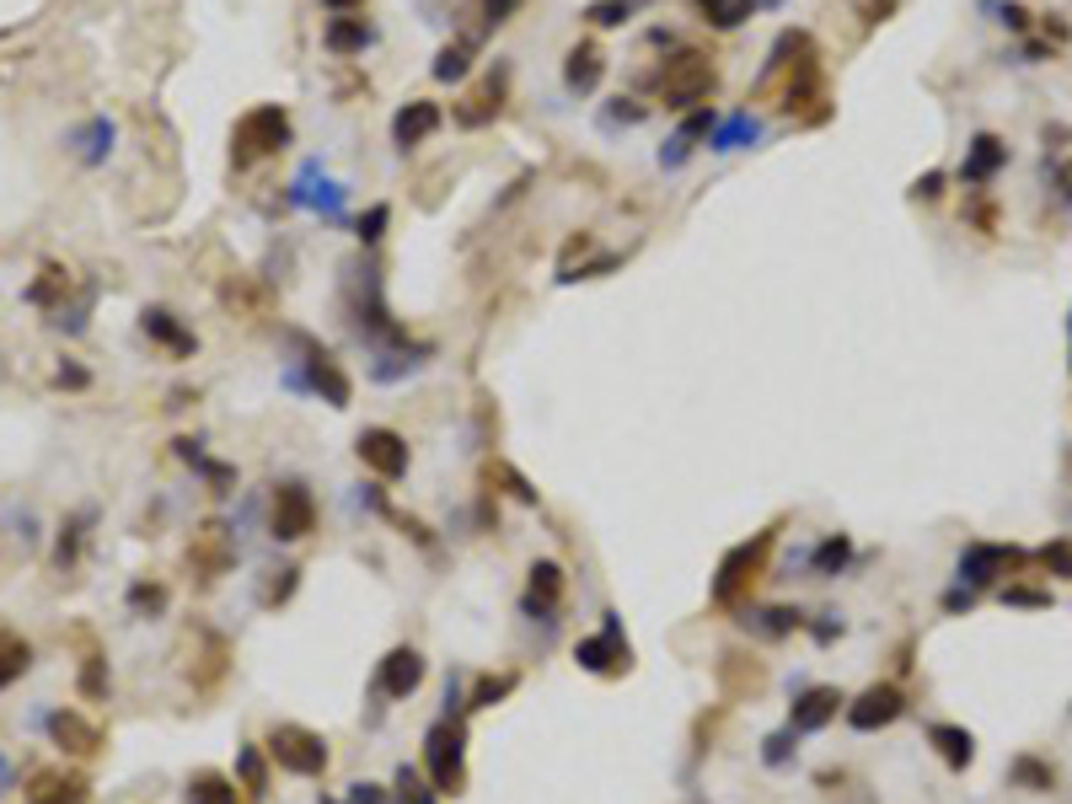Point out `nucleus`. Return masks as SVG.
<instances>
[{
    "label": "nucleus",
    "mask_w": 1072,
    "mask_h": 804,
    "mask_svg": "<svg viewBox=\"0 0 1072 804\" xmlns=\"http://www.w3.org/2000/svg\"><path fill=\"white\" fill-rule=\"evenodd\" d=\"M773 542H778V525H767V531H756L751 542L730 547V553H724V563H719V574H713V601H719V606H735V601H741L745 590L762 579Z\"/></svg>",
    "instance_id": "nucleus-5"
},
{
    "label": "nucleus",
    "mask_w": 1072,
    "mask_h": 804,
    "mask_svg": "<svg viewBox=\"0 0 1072 804\" xmlns=\"http://www.w3.org/2000/svg\"><path fill=\"white\" fill-rule=\"evenodd\" d=\"M928 740H933V751H939L954 772H965V767L976 762V735H971V729H960V724H933V729H928Z\"/></svg>",
    "instance_id": "nucleus-22"
},
{
    "label": "nucleus",
    "mask_w": 1072,
    "mask_h": 804,
    "mask_svg": "<svg viewBox=\"0 0 1072 804\" xmlns=\"http://www.w3.org/2000/svg\"><path fill=\"white\" fill-rule=\"evenodd\" d=\"M521 6H526V0H483V28L494 33V28H504V22H515Z\"/></svg>",
    "instance_id": "nucleus-42"
},
{
    "label": "nucleus",
    "mask_w": 1072,
    "mask_h": 804,
    "mask_svg": "<svg viewBox=\"0 0 1072 804\" xmlns=\"http://www.w3.org/2000/svg\"><path fill=\"white\" fill-rule=\"evenodd\" d=\"M575 660L584 665V671H595V676H622V671L633 665V649H627V639H622L617 611H606V622H601L595 639H579Z\"/></svg>",
    "instance_id": "nucleus-9"
},
{
    "label": "nucleus",
    "mask_w": 1072,
    "mask_h": 804,
    "mask_svg": "<svg viewBox=\"0 0 1072 804\" xmlns=\"http://www.w3.org/2000/svg\"><path fill=\"white\" fill-rule=\"evenodd\" d=\"M418 682H424V654H418L413 643H397V649L381 660V671H375V692H381V697H392V703L413 697Z\"/></svg>",
    "instance_id": "nucleus-12"
},
{
    "label": "nucleus",
    "mask_w": 1072,
    "mask_h": 804,
    "mask_svg": "<svg viewBox=\"0 0 1072 804\" xmlns=\"http://www.w3.org/2000/svg\"><path fill=\"white\" fill-rule=\"evenodd\" d=\"M504 692H515V676H489V682H478V692H472L467 708H494Z\"/></svg>",
    "instance_id": "nucleus-41"
},
{
    "label": "nucleus",
    "mask_w": 1072,
    "mask_h": 804,
    "mask_svg": "<svg viewBox=\"0 0 1072 804\" xmlns=\"http://www.w3.org/2000/svg\"><path fill=\"white\" fill-rule=\"evenodd\" d=\"M847 697L836 692V686H799V697H794V708H788V724L799 729V735H816L825 724L836 719V708H842Z\"/></svg>",
    "instance_id": "nucleus-14"
},
{
    "label": "nucleus",
    "mask_w": 1072,
    "mask_h": 804,
    "mask_svg": "<svg viewBox=\"0 0 1072 804\" xmlns=\"http://www.w3.org/2000/svg\"><path fill=\"white\" fill-rule=\"evenodd\" d=\"M322 43H328L332 54H365V48L375 43V28L365 22V17H332Z\"/></svg>",
    "instance_id": "nucleus-23"
},
{
    "label": "nucleus",
    "mask_w": 1072,
    "mask_h": 804,
    "mask_svg": "<svg viewBox=\"0 0 1072 804\" xmlns=\"http://www.w3.org/2000/svg\"><path fill=\"white\" fill-rule=\"evenodd\" d=\"M794 751H799V729H794V724H784L778 735H767V740H762V762H767V767H788V762H794Z\"/></svg>",
    "instance_id": "nucleus-34"
},
{
    "label": "nucleus",
    "mask_w": 1072,
    "mask_h": 804,
    "mask_svg": "<svg viewBox=\"0 0 1072 804\" xmlns=\"http://www.w3.org/2000/svg\"><path fill=\"white\" fill-rule=\"evenodd\" d=\"M392 789H397V804H435V783H424L413 767H397Z\"/></svg>",
    "instance_id": "nucleus-35"
},
{
    "label": "nucleus",
    "mask_w": 1072,
    "mask_h": 804,
    "mask_svg": "<svg viewBox=\"0 0 1072 804\" xmlns=\"http://www.w3.org/2000/svg\"><path fill=\"white\" fill-rule=\"evenodd\" d=\"M1025 563L1019 547H997V542H971L965 553H960V585H992V579H1003V574H1014Z\"/></svg>",
    "instance_id": "nucleus-11"
},
{
    "label": "nucleus",
    "mask_w": 1072,
    "mask_h": 804,
    "mask_svg": "<svg viewBox=\"0 0 1072 804\" xmlns=\"http://www.w3.org/2000/svg\"><path fill=\"white\" fill-rule=\"evenodd\" d=\"M638 6H649V0H590L584 6V22L590 28H627Z\"/></svg>",
    "instance_id": "nucleus-31"
},
{
    "label": "nucleus",
    "mask_w": 1072,
    "mask_h": 804,
    "mask_svg": "<svg viewBox=\"0 0 1072 804\" xmlns=\"http://www.w3.org/2000/svg\"><path fill=\"white\" fill-rule=\"evenodd\" d=\"M847 558H853V542H847V536H825V542L810 547V558L805 563H810L816 579H836V574L847 568Z\"/></svg>",
    "instance_id": "nucleus-28"
},
{
    "label": "nucleus",
    "mask_w": 1072,
    "mask_h": 804,
    "mask_svg": "<svg viewBox=\"0 0 1072 804\" xmlns=\"http://www.w3.org/2000/svg\"><path fill=\"white\" fill-rule=\"evenodd\" d=\"M386 226H392V204H371V209L354 220V237L365 241V247H375V241L386 237Z\"/></svg>",
    "instance_id": "nucleus-38"
},
{
    "label": "nucleus",
    "mask_w": 1072,
    "mask_h": 804,
    "mask_svg": "<svg viewBox=\"0 0 1072 804\" xmlns=\"http://www.w3.org/2000/svg\"><path fill=\"white\" fill-rule=\"evenodd\" d=\"M54 387H86V370L81 365H59L54 370Z\"/></svg>",
    "instance_id": "nucleus-53"
},
{
    "label": "nucleus",
    "mask_w": 1072,
    "mask_h": 804,
    "mask_svg": "<svg viewBox=\"0 0 1072 804\" xmlns=\"http://www.w3.org/2000/svg\"><path fill=\"white\" fill-rule=\"evenodd\" d=\"M655 86H660V102H665V108L687 113V108H702V102L713 97V86H719V70H713V59H708L702 48H676V54L665 59L660 70H655Z\"/></svg>",
    "instance_id": "nucleus-2"
},
{
    "label": "nucleus",
    "mask_w": 1072,
    "mask_h": 804,
    "mask_svg": "<svg viewBox=\"0 0 1072 804\" xmlns=\"http://www.w3.org/2000/svg\"><path fill=\"white\" fill-rule=\"evenodd\" d=\"M810 633H816V643H831V639H842V617H836V611H825V622H816V628H810Z\"/></svg>",
    "instance_id": "nucleus-50"
},
{
    "label": "nucleus",
    "mask_w": 1072,
    "mask_h": 804,
    "mask_svg": "<svg viewBox=\"0 0 1072 804\" xmlns=\"http://www.w3.org/2000/svg\"><path fill=\"white\" fill-rule=\"evenodd\" d=\"M349 804H386V794L375 783H349Z\"/></svg>",
    "instance_id": "nucleus-49"
},
{
    "label": "nucleus",
    "mask_w": 1072,
    "mask_h": 804,
    "mask_svg": "<svg viewBox=\"0 0 1072 804\" xmlns=\"http://www.w3.org/2000/svg\"><path fill=\"white\" fill-rule=\"evenodd\" d=\"M311 531H317V499H311V488L295 478L280 482L274 499H269V536L274 542H300Z\"/></svg>",
    "instance_id": "nucleus-7"
},
{
    "label": "nucleus",
    "mask_w": 1072,
    "mask_h": 804,
    "mask_svg": "<svg viewBox=\"0 0 1072 804\" xmlns=\"http://www.w3.org/2000/svg\"><path fill=\"white\" fill-rule=\"evenodd\" d=\"M601 76H606V54H601L590 39H579L575 48L564 54V86H569L575 97H590V91L601 86Z\"/></svg>",
    "instance_id": "nucleus-17"
},
{
    "label": "nucleus",
    "mask_w": 1072,
    "mask_h": 804,
    "mask_svg": "<svg viewBox=\"0 0 1072 804\" xmlns=\"http://www.w3.org/2000/svg\"><path fill=\"white\" fill-rule=\"evenodd\" d=\"M129 601H134V606H151V611H162V606H166V590H156V585H134V590H129Z\"/></svg>",
    "instance_id": "nucleus-48"
},
{
    "label": "nucleus",
    "mask_w": 1072,
    "mask_h": 804,
    "mask_svg": "<svg viewBox=\"0 0 1072 804\" xmlns=\"http://www.w3.org/2000/svg\"><path fill=\"white\" fill-rule=\"evenodd\" d=\"M140 327H145V338H156V344H166V349H172L177 360H188V355L199 349V338H194V333H188L183 322L172 317L166 306H145V312H140Z\"/></svg>",
    "instance_id": "nucleus-18"
},
{
    "label": "nucleus",
    "mask_w": 1072,
    "mask_h": 804,
    "mask_svg": "<svg viewBox=\"0 0 1072 804\" xmlns=\"http://www.w3.org/2000/svg\"><path fill=\"white\" fill-rule=\"evenodd\" d=\"M70 145H76V156H81L86 166H102V161H108V151H113V123H108V119L81 123V129L70 134Z\"/></svg>",
    "instance_id": "nucleus-26"
},
{
    "label": "nucleus",
    "mask_w": 1072,
    "mask_h": 804,
    "mask_svg": "<svg viewBox=\"0 0 1072 804\" xmlns=\"http://www.w3.org/2000/svg\"><path fill=\"white\" fill-rule=\"evenodd\" d=\"M289 140H295V123H289L285 102H258L231 129V161L252 166V161H263V156H280Z\"/></svg>",
    "instance_id": "nucleus-1"
},
{
    "label": "nucleus",
    "mask_w": 1072,
    "mask_h": 804,
    "mask_svg": "<svg viewBox=\"0 0 1072 804\" xmlns=\"http://www.w3.org/2000/svg\"><path fill=\"white\" fill-rule=\"evenodd\" d=\"M1057 194H1062V204H1072V161L1057 166Z\"/></svg>",
    "instance_id": "nucleus-55"
},
{
    "label": "nucleus",
    "mask_w": 1072,
    "mask_h": 804,
    "mask_svg": "<svg viewBox=\"0 0 1072 804\" xmlns=\"http://www.w3.org/2000/svg\"><path fill=\"white\" fill-rule=\"evenodd\" d=\"M997 22H1008L1014 33H1025V28H1030V11H1025V6H1003V11H997Z\"/></svg>",
    "instance_id": "nucleus-52"
},
{
    "label": "nucleus",
    "mask_w": 1072,
    "mask_h": 804,
    "mask_svg": "<svg viewBox=\"0 0 1072 804\" xmlns=\"http://www.w3.org/2000/svg\"><path fill=\"white\" fill-rule=\"evenodd\" d=\"M901 714H907V697H901V686L896 682H874L868 692H858V697L847 703V724H853L858 735H874V729L896 724Z\"/></svg>",
    "instance_id": "nucleus-10"
},
{
    "label": "nucleus",
    "mask_w": 1072,
    "mask_h": 804,
    "mask_svg": "<svg viewBox=\"0 0 1072 804\" xmlns=\"http://www.w3.org/2000/svg\"><path fill=\"white\" fill-rule=\"evenodd\" d=\"M756 6H784V0H756Z\"/></svg>",
    "instance_id": "nucleus-58"
},
{
    "label": "nucleus",
    "mask_w": 1072,
    "mask_h": 804,
    "mask_svg": "<svg viewBox=\"0 0 1072 804\" xmlns=\"http://www.w3.org/2000/svg\"><path fill=\"white\" fill-rule=\"evenodd\" d=\"M237 772L248 778V794H252V800H263V794H269V772H263V757H258V746H242V751H237Z\"/></svg>",
    "instance_id": "nucleus-37"
},
{
    "label": "nucleus",
    "mask_w": 1072,
    "mask_h": 804,
    "mask_svg": "<svg viewBox=\"0 0 1072 804\" xmlns=\"http://www.w3.org/2000/svg\"><path fill=\"white\" fill-rule=\"evenodd\" d=\"M424 767H429L435 794H461L467 789V724L461 719L435 724L424 735Z\"/></svg>",
    "instance_id": "nucleus-4"
},
{
    "label": "nucleus",
    "mask_w": 1072,
    "mask_h": 804,
    "mask_svg": "<svg viewBox=\"0 0 1072 804\" xmlns=\"http://www.w3.org/2000/svg\"><path fill=\"white\" fill-rule=\"evenodd\" d=\"M6 789H11V762L0 757V794H6Z\"/></svg>",
    "instance_id": "nucleus-57"
},
{
    "label": "nucleus",
    "mask_w": 1072,
    "mask_h": 804,
    "mask_svg": "<svg viewBox=\"0 0 1072 804\" xmlns=\"http://www.w3.org/2000/svg\"><path fill=\"white\" fill-rule=\"evenodd\" d=\"M1003 161H1008V145L997 134H976L965 151V166H960V183H992Z\"/></svg>",
    "instance_id": "nucleus-21"
},
{
    "label": "nucleus",
    "mask_w": 1072,
    "mask_h": 804,
    "mask_svg": "<svg viewBox=\"0 0 1072 804\" xmlns=\"http://www.w3.org/2000/svg\"><path fill=\"white\" fill-rule=\"evenodd\" d=\"M687 156H692V140H681V134H670V140L660 145V166H670V172L687 166Z\"/></svg>",
    "instance_id": "nucleus-46"
},
{
    "label": "nucleus",
    "mask_w": 1072,
    "mask_h": 804,
    "mask_svg": "<svg viewBox=\"0 0 1072 804\" xmlns=\"http://www.w3.org/2000/svg\"><path fill=\"white\" fill-rule=\"evenodd\" d=\"M295 344H300V360H289L285 387H295V392H317V398L328 402V408H349V398H354V381L343 376V365L332 360L328 349H317L306 333H295Z\"/></svg>",
    "instance_id": "nucleus-3"
},
{
    "label": "nucleus",
    "mask_w": 1072,
    "mask_h": 804,
    "mask_svg": "<svg viewBox=\"0 0 1072 804\" xmlns=\"http://www.w3.org/2000/svg\"><path fill=\"white\" fill-rule=\"evenodd\" d=\"M1003 601H1014V606H1051V596H1046V590H1003Z\"/></svg>",
    "instance_id": "nucleus-51"
},
{
    "label": "nucleus",
    "mask_w": 1072,
    "mask_h": 804,
    "mask_svg": "<svg viewBox=\"0 0 1072 804\" xmlns=\"http://www.w3.org/2000/svg\"><path fill=\"white\" fill-rule=\"evenodd\" d=\"M504 86H510V70L499 65L494 76L483 80L467 102H456V123H461V129H483V123H494L499 108H504Z\"/></svg>",
    "instance_id": "nucleus-16"
},
{
    "label": "nucleus",
    "mask_w": 1072,
    "mask_h": 804,
    "mask_svg": "<svg viewBox=\"0 0 1072 804\" xmlns=\"http://www.w3.org/2000/svg\"><path fill=\"white\" fill-rule=\"evenodd\" d=\"M644 113H649L644 102H633V97H612V102L601 108V123H606V129H633V123H644Z\"/></svg>",
    "instance_id": "nucleus-36"
},
{
    "label": "nucleus",
    "mask_w": 1072,
    "mask_h": 804,
    "mask_svg": "<svg viewBox=\"0 0 1072 804\" xmlns=\"http://www.w3.org/2000/svg\"><path fill=\"white\" fill-rule=\"evenodd\" d=\"M472 54H478V43H472V39H456V43H446V48L435 54V65H429V76H435V80H446V86H456V80H467V76H472Z\"/></svg>",
    "instance_id": "nucleus-25"
},
{
    "label": "nucleus",
    "mask_w": 1072,
    "mask_h": 804,
    "mask_svg": "<svg viewBox=\"0 0 1072 804\" xmlns=\"http://www.w3.org/2000/svg\"><path fill=\"white\" fill-rule=\"evenodd\" d=\"M188 804H242V800H237L231 778H220V772H199V778H188Z\"/></svg>",
    "instance_id": "nucleus-32"
},
{
    "label": "nucleus",
    "mask_w": 1072,
    "mask_h": 804,
    "mask_svg": "<svg viewBox=\"0 0 1072 804\" xmlns=\"http://www.w3.org/2000/svg\"><path fill=\"white\" fill-rule=\"evenodd\" d=\"M1035 558H1040V568H1051L1057 579H1072V542H1046Z\"/></svg>",
    "instance_id": "nucleus-39"
},
{
    "label": "nucleus",
    "mask_w": 1072,
    "mask_h": 804,
    "mask_svg": "<svg viewBox=\"0 0 1072 804\" xmlns=\"http://www.w3.org/2000/svg\"><path fill=\"white\" fill-rule=\"evenodd\" d=\"M440 123H446V108H440V102L413 97V102H403V108L392 113V145H397V151H413V145H424L429 134H440Z\"/></svg>",
    "instance_id": "nucleus-13"
},
{
    "label": "nucleus",
    "mask_w": 1072,
    "mask_h": 804,
    "mask_svg": "<svg viewBox=\"0 0 1072 804\" xmlns=\"http://www.w3.org/2000/svg\"><path fill=\"white\" fill-rule=\"evenodd\" d=\"M1014 778H1019V783H1030V789H1051V783H1057V772H1051V767H1040V762H1030V757H1025V762H1014Z\"/></svg>",
    "instance_id": "nucleus-44"
},
{
    "label": "nucleus",
    "mask_w": 1072,
    "mask_h": 804,
    "mask_svg": "<svg viewBox=\"0 0 1072 804\" xmlns=\"http://www.w3.org/2000/svg\"><path fill=\"white\" fill-rule=\"evenodd\" d=\"M65 290H70V274H65L59 263H43V280L28 290V301H33V306H54V312H59V306H65Z\"/></svg>",
    "instance_id": "nucleus-33"
},
{
    "label": "nucleus",
    "mask_w": 1072,
    "mask_h": 804,
    "mask_svg": "<svg viewBox=\"0 0 1072 804\" xmlns=\"http://www.w3.org/2000/svg\"><path fill=\"white\" fill-rule=\"evenodd\" d=\"M269 757L295 778H322L328 772V740L306 724H274L269 729Z\"/></svg>",
    "instance_id": "nucleus-6"
},
{
    "label": "nucleus",
    "mask_w": 1072,
    "mask_h": 804,
    "mask_svg": "<svg viewBox=\"0 0 1072 804\" xmlns=\"http://www.w3.org/2000/svg\"><path fill=\"white\" fill-rule=\"evenodd\" d=\"M713 123H719V113L702 102V108H692V113L681 119V129H676V134H681V140H708V134H713Z\"/></svg>",
    "instance_id": "nucleus-40"
},
{
    "label": "nucleus",
    "mask_w": 1072,
    "mask_h": 804,
    "mask_svg": "<svg viewBox=\"0 0 1072 804\" xmlns=\"http://www.w3.org/2000/svg\"><path fill=\"white\" fill-rule=\"evenodd\" d=\"M762 140V119L741 108V113H730V119L713 123V134H708V151H719V156H730V151H745V145H756Z\"/></svg>",
    "instance_id": "nucleus-19"
},
{
    "label": "nucleus",
    "mask_w": 1072,
    "mask_h": 804,
    "mask_svg": "<svg viewBox=\"0 0 1072 804\" xmlns=\"http://www.w3.org/2000/svg\"><path fill=\"white\" fill-rule=\"evenodd\" d=\"M354 450H360V461L371 467L375 478H386V482L408 478L413 450H408V441H403L397 430H386V424H371V430H360V441H354Z\"/></svg>",
    "instance_id": "nucleus-8"
},
{
    "label": "nucleus",
    "mask_w": 1072,
    "mask_h": 804,
    "mask_svg": "<svg viewBox=\"0 0 1072 804\" xmlns=\"http://www.w3.org/2000/svg\"><path fill=\"white\" fill-rule=\"evenodd\" d=\"M28 665H33V643L17 639V633H6V628H0V692L17 682V676H22Z\"/></svg>",
    "instance_id": "nucleus-30"
},
{
    "label": "nucleus",
    "mask_w": 1072,
    "mask_h": 804,
    "mask_svg": "<svg viewBox=\"0 0 1072 804\" xmlns=\"http://www.w3.org/2000/svg\"><path fill=\"white\" fill-rule=\"evenodd\" d=\"M322 6H328V11H338V17H349V11H354V6H365V0H322Z\"/></svg>",
    "instance_id": "nucleus-56"
},
{
    "label": "nucleus",
    "mask_w": 1072,
    "mask_h": 804,
    "mask_svg": "<svg viewBox=\"0 0 1072 804\" xmlns=\"http://www.w3.org/2000/svg\"><path fill=\"white\" fill-rule=\"evenodd\" d=\"M741 628L745 633H756V639H788V633L805 628V617H799L794 606H745Z\"/></svg>",
    "instance_id": "nucleus-20"
},
{
    "label": "nucleus",
    "mask_w": 1072,
    "mask_h": 804,
    "mask_svg": "<svg viewBox=\"0 0 1072 804\" xmlns=\"http://www.w3.org/2000/svg\"><path fill=\"white\" fill-rule=\"evenodd\" d=\"M885 11H896V0H868L864 22H868V28H874V22H885Z\"/></svg>",
    "instance_id": "nucleus-54"
},
{
    "label": "nucleus",
    "mask_w": 1072,
    "mask_h": 804,
    "mask_svg": "<svg viewBox=\"0 0 1072 804\" xmlns=\"http://www.w3.org/2000/svg\"><path fill=\"white\" fill-rule=\"evenodd\" d=\"M939 194H944V172H922L911 183V199H939Z\"/></svg>",
    "instance_id": "nucleus-47"
},
{
    "label": "nucleus",
    "mask_w": 1072,
    "mask_h": 804,
    "mask_svg": "<svg viewBox=\"0 0 1072 804\" xmlns=\"http://www.w3.org/2000/svg\"><path fill=\"white\" fill-rule=\"evenodd\" d=\"M698 6V17L708 28H719V33H730V28H741L745 17L756 11V0H692Z\"/></svg>",
    "instance_id": "nucleus-29"
},
{
    "label": "nucleus",
    "mask_w": 1072,
    "mask_h": 804,
    "mask_svg": "<svg viewBox=\"0 0 1072 804\" xmlns=\"http://www.w3.org/2000/svg\"><path fill=\"white\" fill-rule=\"evenodd\" d=\"M86 778H65V772H43L28 789V804H86Z\"/></svg>",
    "instance_id": "nucleus-24"
},
{
    "label": "nucleus",
    "mask_w": 1072,
    "mask_h": 804,
    "mask_svg": "<svg viewBox=\"0 0 1072 804\" xmlns=\"http://www.w3.org/2000/svg\"><path fill=\"white\" fill-rule=\"evenodd\" d=\"M86 521H91V510H86L81 521L65 525V536H59V568H65V563H76V547H81V525H86Z\"/></svg>",
    "instance_id": "nucleus-45"
},
{
    "label": "nucleus",
    "mask_w": 1072,
    "mask_h": 804,
    "mask_svg": "<svg viewBox=\"0 0 1072 804\" xmlns=\"http://www.w3.org/2000/svg\"><path fill=\"white\" fill-rule=\"evenodd\" d=\"M48 735L65 746V751H76V757H86V751H97V729L86 719H76V714H48Z\"/></svg>",
    "instance_id": "nucleus-27"
},
{
    "label": "nucleus",
    "mask_w": 1072,
    "mask_h": 804,
    "mask_svg": "<svg viewBox=\"0 0 1072 804\" xmlns=\"http://www.w3.org/2000/svg\"><path fill=\"white\" fill-rule=\"evenodd\" d=\"M558 601H564V568H558L553 558L532 563V579H526V601H521V611H526V617H542V622H558V617H553Z\"/></svg>",
    "instance_id": "nucleus-15"
},
{
    "label": "nucleus",
    "mask_w": 1072,
    "mask_h": 804,
    "mask_svg": "<svg viewBox=\"0 0 1072 804\" xmlns=\"http://www.w3.org/2000/svg\"><path fill=\"white\" fill-rule=\"evenodd\" d=\"M489 478H499V482H504V488H510V493H515L521 504H536V488H532V482H526V478H521L515 467H504V461H494V472H489Z\"/></svg>",
    "instance_id": "nucleus-43"
}]
</instances>
